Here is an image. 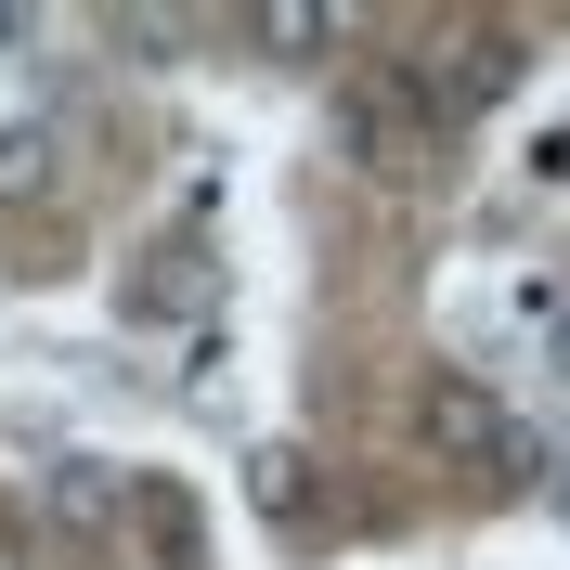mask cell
<instances>
[{
  "instance_id": "cell-10",
  "label": "cell",
  "mask_w": 570,
  "mask_h": 570,
  "mask_svg": "<svg viewBox=\"0 0 570 570\" xmlns=\"http://www.w3.org/2000/svg\"><path fill=\"white\" fill-rule=\"evenodd\" d=\"M532 181H558V195H570V117H558V130H532Z\"/></svg>"
},
{
  "instance_id": "cell-7",
  "label": "cell",
  "mask_w": 570,
  "mask_h": 570,
  "mask_svg": "<svg viewBox=\"0 0 570 570\" xmlns=\"http://www.w3.org/2000/svg\"><path fill=\"white\" fill-rule=\"evenodd\" d=\"M247 39L273 52V66H312L324 39H337V13H324V0H259V13H247Z\"/></svg>"
},
{
  "instance_id": "cell-9",
  "label": "cell",
  "mask_w": 570,
  "mask_h": 570,
  "mask_svg": "<svg viewBox=\"0 0 570 570\" xmlns=\"http://www.w3.org/2000/svg\"><path fill=\"white\" fill-rule=\"evenodd\" d=\"M117 52L130 66H181V13H117Z\"/></svg>"
},
{
  "instance_id": "cell-8",
  "label": "cell",
  "mask_w": 570,
  "mask_h": 570,
  "mask_svg": "<svg viewBox=\"0 0 570 570\" xmlns=\"http://www.w3.org/2000/svg\"><path fill=\"white\" fill-rule=\"evenodd\" d=\"M247 493L273 505V519H298V505H312V480H298V454H285V441H259V454H247Z\"/></svg>"
},
{
  "instance_id": "cell-6",
  "label": "cell",
  "mask_w": 570,
  "mask_h": 570,
  "mask_svg": "<svg viewBox=\"0 0 570 570\" xmlns=\"http://www.w3.org/2000/svg\"><path fill=\"white\" fill-rule=\"evenodd\" d=\"M52 181H66V130L52 117H13L0 130V195H52Z\"/></svg>"
},
{
  "instance_id": "cell-3",
  "label": "cell",
  "mask_w": 570,
  "mask_h": 570,
  "mask_svg": "<svg viewBox=\"0 0 570 570\" xmlns=\"http://www.w3.org/2000/svg\"><path fill=\"white\" fill-rule=\"evenodd\" d=\"M39 519H52V532H117V519H130V466H105V454H52V480H39Z\"/></svg>"
},
{
  "instance_id": "cell-2",
  "label": "cell",
  "mask_w": 570,
  "mask_h": 570,
  "mask_svg": "<svg viewBox=\"0 0 570 570\" xmlns=\"http://www.w3.org/2000/svg\"><path fill=\"white\" fill-rule=\"evenodd\" d=\"M208 298H220V247H208V234H169V247L117 285V312H130V324H195Z\"/></svg>"
},
{
  "instance_id": "cell-12",
  "label": "cell",
  "mask_w": 570,
  "mask_h": 570,
  "mask_svg": "<svg viewBox=\"0 0 570 570\" xmlns=\"http://www.w3.org/2000/svg\"><path fill=\"white\" fill-rule=\"evenodd\" d=\"M544 505H570V454H544Z\"/></svg>"
},
{
  "instance_id": "cell-4",
  "label": "cell",
  "mask_w": 570,
  "mask_h": 570,
  "mask_svg": "<svg viewBox=\"0 0 570 570\" xmlns=\"http://www.w3.org/2000/svg\"><path fill=\"white\" fill-rule=\"evenodd\" d=\"M505 402L480 390V376H441V390H428V441H441V454H480V466H505Z\"/></svg>"
},
{
  "instance_id": "cell-1",
  "label": "cell",
  "mask_w": 570,
  "mask_h": 570,
  "mask_svg": "<svg viewBox=\"0 0 570 570\" xmlns=\"http://www.w3.org/2000/svg\"><path fill=\"white\" fill-rule=\"evenodd\" d=\"M337 156L376 169V181L428 169V105L402 91V78H351V91H337Z\"/></svg>"
},
{
  "instance_id": "cell-11",
  "label": "cell",
  "mask_w": 570,
  "mask_h": 570,
  "mask_svg": "<svg viewBox=\"0 0 570 570\" xmlns=\"http://www.w3.org/2000/svg\"><path fill=\"white\" fill-rule=\"evenodd\" d=\"M544 363L570 376V298H544Z\"/></svg>"
},
{
  "instance_id": "cell-13",
  "label": "cell",
  "mask_w": 570,
  "mask_h": 570,
  "mask_svg": "<svg viewBox=\"0 0 570 570\" xmlns=\"http://www.w3.org/2000/svg\"><path fill=\"white\" fill-rule=\"evenodd\" d=\"M0 570H13V544H0Z\"/></svg>"
},
{
  "instance_id": "cell-5",
  "label": "cell",
  "mask_w": 570,
  "mask_h": 570,
  "mask_svg": "<svg viewBox=\"0 0 570 570\" xmlns=\"http://www.w3.org/2000/svg\"><path fill=\"white\" fill-rule=\"evenodd\" d=\"M505 91H519V39H505V27L454 39V78H441V105H505Z\"/></svg>"
}]
</instances>
